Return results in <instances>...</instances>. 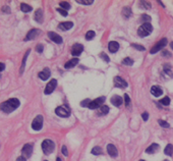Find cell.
Masks as SVG:
<instances>
[{"label":"cell","instance_id":"1","mask_svg":"<svg viewBox=\"0 0 173 161\" xmlns=\"http://www.w3.org/2000/svg\"><path fill=\"white\" fill-rule=\"evenodd\" d=\"M20 100L16 98H10L8 100L4 101L3 103L0 104V109L2 110L5 113H10L14 111L18 106H20Z\"/></svg>","mask_w":173,"mask_h":161},{"label":"cell","instance_id":"2","mask_svg":"<svg viewBox=\"0 0 173 161\" xmlns=\"http://www.w3.org/2000/svg\"><path fill=\"white\" fill-rule=\"evenodd\" d=\"M54 149H55V144H54V142L52 140L46 139L43 141V143H42V150H43L44 154L49 155V154H51L54 151Z\"/></svg>","mask_w":173,"mask_h":161},{"label":"cell","instance_id":"3","mask_svg":"<svg viewBox=\"0 0 173 161\" xmlns=\"http://www.w3.org/2000/svg\"><path fill=\"white\" fill-rule=\"evenodd\" d=\"M152 31H153L152 24H150V22H146V24H143L141 27L139 28V30H137V35H139V37H147L151 34Z\"/></svg>","mask_w":173,"mask_h":161},{"label":"cell","instance_id":"4","mask_svg":"<svg viewBox=\"0 0 173 161\" xmlns=\"http://www.w3.org/2000/svg\"><path fill=\"white\" fill-rule=\"evenodd\" d=\"M43 121H44V117L42 115H37L32 122V129L34 131H40L43 127Z\"/></svg>","mask_w":173,"mask_h":161},{"label":"cell","instance_id":"5","mask_svg":"<svg viewBox=\"0 0 173 161\" xmlns=\"http://www.w3.org/2000/svg\"><path fill=\"white\" fill-rule=\"evenodd\" d=\"M105 100H106V98H105L104 96H103V97L97 98L95 100L91 101L90 105H89V108H90V109H97V108L103 106V103L105 102Z\"/></svg>","mask_w":173,"mask_h":161},{"label":"cell","instance_id":"6","mask_svg":"<svg viewBox=\"0 0 173 161\" xmlns=\"http://www.w3.org/2000/svg\"><path fill=\"white\" fill-rule=\"evenodd\" d=\"M166 45H167V39H166V38H163L161 41H159L158 43H157V44L151 49V51L150 52H151V54L157 53V52H159L160 50H162Z\"/></svg>","mask_w":173,"mask_h":161},{"label":"cell","instance_id":"7","mask_svg":"<svg viewBox=\"0 0 173 161\" xmlns=\"http://www.w3.org/2000/svg\"><path fill=\"white\" fill-rule=\"evenodd\" d=\"M22 156L26 159L30 158V157L32 156V153H33V144L28 143V144L24 145L22 149Z\"/></svg>","mask_w":173,"mask_h":161},{"label":"cell","instance_id":"8","mask_svg":"<svg viewBox=\"0 0 173 161\" xmlns=\"http://www.w3.org/2000/svg\"><path fill=\"white\" fill-rule=\"evenodd\" d=\"M55 113L60 117H68L70 115V111L68 108L64 107V106H59L55 109Z\"/></svg>","mask_w":173,"mask_h":161},{"label":"cell","instance_id":"9","mask_svg":"<svg viewBox=\"0 0 173 161\" xmlns=\"http://www.w3.org/2000/svg\"><path fill=\"white\" fill-rule=\"evenodd\" d=\"M56 86H57V80H55V79H52V80H50V82H49L48 84H47L46 88H45L44 93L46 94V95H49V94H51V93L53 92L54 90H55Z\"/></svg>","mask_w":173,"mask_h":161},{"label":"cell","instance_id":"10","mask_svg":"<svg viewBox=\"0 0 173 161\" xmlns=\"http://www.w3.org/2000/svg\"><path fill=\"white\" fill-rule=\"evenodd\" d=\"M113 82H114V86L115 87H117V88L124 89L127 87L126 80H124L122 78H120V77H115L114 80H113Z\"/></svg>","mask_w":173,"mask_h":161},{"label":"cell","instance_id":"11","mask_svg":"<svg viewBox=\"0 0 173 161\" xmlns=\"http://www.w3.org/2000/svg\"><path fill=\"white\" fill-rule=\"evenodd\" d=\"M48 37L50 38L51 41H53L54 43H56V44H61V43L63 42L61 36H59L58 34H56V33L54 32H48Z\"/></svg>","mask_w":173,"mask_h":161},{"label":"cell","instance_id":"12","mask_svg":"<svg viewBox=\"0 0 173 161\" xmlns=\"http://www.w3.org/2000/svg\"><path fill=\"white\" fill-rule=\"evenodd\" d=\"M84 50V46L82 44H74L71 48V54L73 56H78Z\"/></svg>","mask_w":173,"mask_h":161},{"label":"cell","instance_id":"13","mask_svg":"<svg viewBox=\"0 0 173 161\" xmlns=\"http://www.w3.org/2000/svg\"><path fill=\"white\" fill-rule=\"evenodd\" d=\"M40 30H38V29H33V30H31L29 33H28V35H27V37H26V41H30V40H34V39H36L37 37L39 36L40 35Z\"/></svg>","mask_w":173,"mask_h":161},{"label":"cell","instance_id":"14","mask_svg":"<svg viewBox=\"0 0 173 161\" xmlns=\"http://www.w3.org/2000/svg\"><path fill=\"white\" fill-rule=\"evenodd\" d=\"M110 101H111V103H112L114 106H116V107L121 106V104L123 103V99L118 95H114L111 99H110Z\"/></svg>","mask_w":173,"mask_h":161},{"label":"cell","instance_id":"15","mask_svg":"<svg viewBox=\"0 0 173 161\" xmlns=\"http://www.w3.org/2000/svg\"><path fill=\"white\" fill-rule=\"evenodd\" d=\"M107 152L111 157H116L117 155H118V151H117L116 147L113 144L107 145Z\"/></svg>","mask_w":173,"mask_h":161},{"label":"cell","instance_id":"16","mask_svg":"<svg viewBox=\"0 0 173 161\" xmlns=\"http://www.w3.org/2000/svg\"><path fill=\"white\" fill-rule=\"evenodd\" d=\"M108 48H109V51L111 52V53H115V52H117L118 49H119V44H118L116 41H111L109 42V44H108Z\"/></svg>","mask_w":173,"mask_h":161},{"label":"cell","instance_id":"17","mask_svg":"<svg viewBox=\"0 0 173 161\" xmlns=\"http://www.w3.org/2000/svg\"><path fill=\"white\" fill-rule=\"evenodd\" d=\"M34 18H35V20L38 22H43V20H44V15H43V10H42L41 8H39V9L36 10L35 15H34Z\"/></svg>","mask_w":173,"mask_h":161},{"label":"cell","instance_id":"18","mask_svg":"<svg viewBox=\"0 0 173 161\" xmlns=\"http://www.w3.org/2000/svg\"><path fill=\"white\" fill-rule=\"evenodd\" d=\"M50 75H51V73H50V69H44L43 71H41V73H38L39 78L41 79V80H48L49 77H50Z\"/></svg>","mask_w":173,"mask_h":161},{"label":"cell","instance_id":"19","mask_svg":"<svg viewBox=\"0 0 173 161\" xmlns=\"http://www.w3.org/2000/svg\"><path fill=\"white\" fill-rule=\"evenodd\" d=\"M72 27H73V24L71 22H64L58 24V29L61 30V31H67V30L71 29Z\"/></svg>","mask_w":173,"mask_h":161},{"label":"cell","instance_id":"20","mask_svg":"<svg viewBox=\"0 0 173 161\" xmlns=\"http://www.w3.org/2000/svg\"><path fill=\"white\" fill-rule=\"evenodd\" d=\"M160 149V146H159L157 143H153L150 147H148L146 149V152L148 154H153V153H156L158 150Z\"/></svg>","mask_w":173,"mask_h":161},{"label":"cell","instance_id":"21","mask_svg":"<svg viewBox=\"0 0 173 161\" xmlns=\"http://www.w3.org/2000/svg\"><path fill=\"white\" fill-rule=\"evenodd\" d=\"M151 93L155 97H159V96H161L163 94V91L159 86H153L151 88Z\"/></svg>","mask_w":173,"mask_h":161},{"label":"cell","instance_id":"22","mask_svg":"<svg viewBox=\"0 0 173 161\" xmlns=\"http://www.w3.org/2000/svg\"><path fill=\"white\" fill-rule=\"evenodd\" d=\"M78 63V58H72L69 61L66 62L65 65H64V67H65V69H71V67H73V66H76Z\"/></svg>","mask_w":173,"mask_h":161},{"label":"cell","instance_id":"23","mask_svg":"<svg viewBox=\"0 0 173 161\" xmlns=\"http://www.w3.org/2000/svg\"><path fill=\"white\" fill-rule=\"evenodd\" d=\"M109 112V107L108 106H105V105H103V106H101V108L99 110H98V112L97 114L98 115H105V114H107V113Z\"/></svg>","mask_w":173,"mask_h":161},{"label":"cell","instance_id":"24","mask_svg":"<svg viewBox=\"0 0 173 161\" xmlns=\"http://www.w3.org/2000/svg\"><path fill=\"white\" fill-rule=\"evenodd\" d=\"M164 153L166 155H168V156H172L173 154V146L171 144H168L167 146L165 147V149H164Z\"/></svg>","mask_w":173,"mask_h":161},{"label":"cell","instance_id":"25","mask_svg":"<svg viewBox=\"0 0 173 161\" xmlns=\"http://www.w3.org/2000/svg\"><path fill=\"white\" fill-rule=\"evenodd\" d=\"M122 15H123L124 18H128V17L132 16V10H130V8L128 7L123 8V9H122Z\"/></svg>","mask_w":173,"mask_h":161},{"label":"cell","instance_id":"26","mask_svg":"<svg viewBox=\"0 0 173 161\" xmlns=\"http://www.w3.org/2000/svg\"><path fill=\"white\" fill-rule=\"evenodd\" d=\"M20 9L24 12H30L32 11V6H30L29 4H26V3H22L20 4Z\"/></svg>","mask_w":173,"mask_h":161},{"label":"cell","instance_id":"27","mask_svg":"<svg viewBox=\"0 0 173 161\" xmlns=\"http://www.w3.org/2000/svg\"><path fill=\"white\" fill-rule=\"evenodd\" d=\"M30 51H31V50H28V51H27V53L24 54V59H22V66H20V75H22V73H24V65H26V61H27L28 55H29Z\"/></svg>","mask_w":173,"mask_h":161},{"label":"cell","instance_id":"28","mask_svg":"<svg viewBox=\"0 0 173 161\" xmlns=\"http://www.w3.org/2000/svg\"><path fill=\"white\" fill-rule=\"evenodd\" d=\"M102 152H103L102 148H101V147H99V146L94 147V148L92 149V154H93V155H100V154H102Z\"/></svg>","mask_w":173,"mask_h":161},{"label":"cell","instance_id":"29","mask_svg":"<svg viewBox=\"0 0 173 161\" xmlns=\"http://www.w3.org/2000/svg\"><path fill=\"white\" fill-rule=\"evenodd\" d=\"M122 64L123 65H127V66H132L134 64V60L132 58H129V57H126L122 60Z\"/></svg>","mask_w":173,"mask_h":161},{"label":"cell","instance_id":"30","mask_svg":"<svg viewBox=\"0 0 173 161\" xmlns=\"http://www.w3.org/2000/svg\"><path fill=\"white\" fill-rule=\"evenodd\" d=\"M139 5L144 9H150L151 8V3L148 2V1H139Z\"/></svg>","mask_w":173,"mask_h":161},{"label":"cell","instance_id":"31","mask_svg":"<svg viewBox=\"0 0 173 161\" xmlns=\"http://www.w3.org/2000/svg\"><path fill=\"white\" fill-rule=\"evenodd\" d=\"M59 5L61 6V8H62V9L66 10V11H67L68 9H70V4H69L68 2H65V1H61V2L59 3Z\"/></svg>","mask_w":173,"mask_h":161},{"label":"cell","instance_id":"32","mask_svg":"<svg viewBox=\"0 0 173 161\" xmlns=\"http://www.w3.org/2000/svg\"><path fill=\"white\" fill-rule=\"evenodd\" d=\"M96 33L94 32V31H89L87 34H86V39L88 40V41H90V40H92L94 37H95Z\"/></svg>","mask_w":173,"mask_h":161},{"label":"cell","instance_id":"33","mask_svg":"<svg viewBox=\"0 0 173 161\" xmlns=\"http://www.w3.org/2000/svg\"><path fill=\"white\" fill-rule=\"evenodd\" d=\"M159 103H161L162 105H165V106H167V105L170 104V98L169 97H164L163 99H161L160 100V102Z\"/></svg>","mask_w":173,"mask_h":161},{"label":"cell","instance_id":"34","mask_svg":"<svg viewBox=\"0 0 173 161\" xmlns=\"http://www.w3.org/2000/svg\"><path fill=\"white\" fill-rule=\"evenodd\" d=\"M76 2L80 3V4H84V5H90V4H92L94 1H93V0H76Z\"/></svg>","mask_w":173,"mask_h":161},{"label":"cell","instance_id":"35","mask_svg":"<svg viewBox=\"0 0 173 161\" xmlns=\"http://www.w3.org/2000/svg\"><path fill=\"white\" fill-rule=\"evenodd\" d=\"M141 22H144V24H146V22H151V17L149 16V15H143L141 17Z\"/></svg>","mask_w":173,"mask_h":161},{"label":"cell","instance_id":"36","mask_svg":"<svg viewBox=\"0 0 173 161\" xmlns=\"http://www.w3.org/2000/svg\"><path fill=\"white\" fill-rule=\"evenodd\" d=\"M158 122H159V125H161L162 127H165V129H168V127H170L168 122H167V121H164V120H162V119H159Z\"/></svg>","mask_w":173,"mask_h":161},{"label":"cell","instance_id":"37","mask_svg":"<svg viewBox=\"0 0 173 161\" xmlns=\"http://www.w3.org/2000/svg\"><path fill=\"white\" fill-rule=\"evenodd\" d=\"M100 57L103 59L104 61H106V62H109L110 61V58L108 57V55L106 53H104V52H102V53H100Z\"/></svg>","mask_w":173,"mask_h":161},{"label":"cell","instance_id":"38","mask_svg":"<svg viewBox=\"0 0 173 161\" xmlns=\"http://www.w3.org/2000/svg\"><path fill=\"white\" fill-rule=\"evenodd\" d=\"M90 103H91L90 99H86V100H84L81 102V106H83V107H89Z\"/></svg>","mask_w":173,"mask_h":161},{"label":"cell","instance_id":"39","mask_svg":"<svg viewBox=\"0 0 173 161\" xmlns=\"http://www.w3.org/2000/svg\"><path fill=\"white\" fill-rule=\"evenodd\" d=\"M132 46L134 47V48L139 50V51H145V47L141 46V45H139V44H132Z\"/></svg>","mask_w":173,"mask_h":161},{"label":"cell","instance_id":"40","mask_svg":"<svg viewBox=\"0 0 173 161\" xmlns=\"http://www.w3.org/2000/svg\"><path fill=\"white\" fill-rule=\"evenodd\" d=\"M124 102H125V105H126V107H129V105H130V98L127 94L124 95Z\"/></svg>","mask_w":173,"mask_h":161},{"label":"cell","instance_id":"41","mask_svg":"<svg viewBox=\"0 0 173 161\" xmlns=\"http://www.w3.org/2000/svg\"><path fill=\"white\" fill-rule=\"evenodd\" d=\"M43 49H44L43 45L38 44V45H37V47H36V51L38 52V53H42V52H43Z\"/></svg>","mask_w":173,"mask_h":161},{"label":"cell","instance_id":"42","mask_svg":"<svg viewBox=\"0 0 173 161\" xmlns=\"http://www.w3.org/2000/svg\"><path fill=\"white\" fill-rule=\"evenodd\" d=\"M61 152H62V154H63L64 156H68V151H67L66 146H62V148H61Z\"/></svg>","mask_w":173,"mask_h":161},{"label":"cell","instance_id":"43","mask_svg":"<svg viewBox=\"0 0 173 161\" xmlns=\"http://www.w3.org/2000/svg\"><path fill=\"white\" fill-rule=\"evenodd\" d=\"M57 11H58L61 15H63V16H66V15H67V11H66V10H64V9H62L61 7L57 8Z\"/></svg>","mask_w":173,"mask_h":161},{"label":"cell","instance_id":"44","mask_svg":"<svg viewBox=\"0 0 173 161\" xmlns=\"http://www.w3.org/2000/svg\"><path fill=\"white\" fill-rule=\"evenodd\" d=\"M164 71H165L166 73H168L169 76H172V73H171V67H169V66L165 65V66H164Z\"/></svg>","mask_w":173,"mask_h":161},{"label":"cell","instance_id":"45","mask_svg":"<svg viewBox=\"0 0 173 161\" xmlns=\"http://www.w3.org/2000/svg\"><path fill=\"white\" fill-rule=\"evenodd\" d=\"M141 117H143V119H144L145 121H147L148 118H149V114H148V112H144L141 114Z\"/></svg>","mask_w":173,"mask_h":161},{"label":"cell","instance_id":"46","mask_svg":"<svg viewBox=\"0 0 173 161\" xmlns=\"http://www.w3.org/2000/svg\"><path fill=\"white\" fill-rule=\"evenodd\" d=\"M1 10H2L4 13H9L10 12V8L8 7V6H4V7H2V9Z\"/></svg>","mask_w":173,"mask_h":161},{"label":"cell","instance_id":"47","mask_svg":"<svg viewBox=\"0 0 173 161\" xmlns=\"http://www.w3.org/2000/svg\"><path fill=\"white\" fill-rule=\"evenodd\" d=\"M4 69H5V64L3 63V62H0V71H4Z\"/></svg>","mask_w":173,"mask_h":161},{"label":"cell","instance_id":"48","mask_svg":"<svg viewBox=\"0 0 173 161\" xmlns=\"http://www.w3.org/2000/svg\"><path fill=\"white\" fill-rule=\"evenodd\" d=\"M16 161H27V159L24 158V156H20V157H17Z\"/></svg>","mask_w":173,"mask_h":161},{"label":"cell","instance_id":"49","mask_svg":"<svg viewBox=\"0 0 173 161\" xmlns=\"http://www.w3.org/2000/svg\"><path fill=\"white\" fill-rule=\"evenodd\" d=\"M163 56H171L170 55V53H169L168 51H163Z\"/></svg>","mask_w":173,"mask_h":161},{"label":"cell","instance_id":"50","mask_svg":"<svg viewBox=\"0 0 173 161\" xmlns=\"http://www.w3.org/2000/svg\"><path fill=\"white\" fill-rule=\"evenodd\" d=\"M170 47L173 49V42H171V43H170Z\"/></svg>","mask_w":173,"mask_h":161},{"label":"cell","instance_id":"51","mask_svg":"<svg viewBox=\"0 0 173 161\" xmlns=\"http://www.w3.org/2000/svg\"><path fill=\"white\" fill-rule=\"evenodd\" d=\"M56 161H62V160H61V158H59V157H58V158L56 159Z\"/></svg>","mask_w":173,"mask_h":161},{"label":"cell","instance_id":"52","mask_svg":"<svg viewBox=\"0 0 173 161\" xmlns=\"http://www.w3.org/2000/svg\"><path fill=\"white\" fill-rule=\"evenodd\" d=\"M139 161H146V160H139Z\"/></svg>","mask_w":173,"mask_h":161},{"label":"cell","instance_id":"53","mask_svg":"<svg viewBox=\"0 0 173 161\" xmlns=\"http://www.w3.org/2000/svg\"><path fill=\"white\" fill-rule=\"evenodd\" d=\"M164 161H168V160H164Z\"/></svg>","mask_w":173,"mask_h":161},{"label":"cell","instance_id":"54","mask_svg":"<svg viewBox=\"0 0 173 161\" xmlns=\"http://www.w3.org/2000/svg\"><path fill=\"white\" fill-rule=\"evenodd\" d=\"M44 161H47V160H44Z\"/></svg>","mask_w":173,"mask_h":161}]
</instances>
